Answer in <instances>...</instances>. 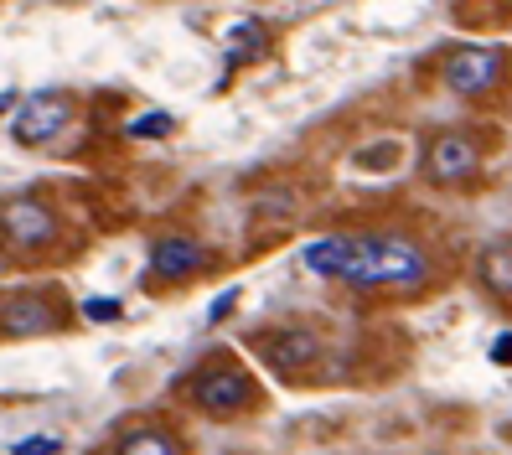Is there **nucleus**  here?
<instances>
[{
  "instance_id": "obj_6",
  "label": "nucleus",
  "mask_w": 512,
  "mask_h": 455,
  "mask_svg": "<svg viewBox=\"0 0 512 455\" xmlns=\"http://www.w3.org/2000/svg\"><path fill=\"white\" fill-rule=\"evenodd\" d=\"M57 233H63V218H57V207L47 197H11L0 207V238H6L16 254L52 249Z\"/></svg>"
},
{
  "instance_id": "obj_3",
  "label": "nucleus",
  "mask_w": 512,
  "mask_h": 455,
  "mask_svg": "<svg viewBox=\"0 0 512 455\" xmlns=\"http://www.w3.org/2000/svg\"><path fill=\"white\" fill-rule=\"evenodd\" d=\"M507 73H512V57L502 47H481V42H466L456 52L440 57V83L450 88L456 99H471V104H487L507 88Z\"/></svg>"
},
{
  "instance_id": "obj_7",
  "label": "nucleus",
  "mask_w": 512,
  "mask_h": 455,
  "mask_svg": "<svg viewBox=\"0 0 512 455\" xmlns=\"http://www.w3.org/2000/svg\"><path fill=\"white\" fill-rule=\"evenodd\" d=\"M73 119H78V99L68 94V88H42V94H32V99L16 104L11 135H16L21 145H52L57 135L73 125Z\"/></svg>"
},
{
  "instance_id": "obj_5",
  "label": "nucleus",
  "mask_w": 512,
  "mask_h": 455,
  "mask_svg": "<svg viewBox=\"0 0 512 455\" xmlns=\"http://www.w3.org/2000/svg\"><path fill=\"white\" fill-rule=\"evenodd\" d=\"M68 326V306L63 295H52V285H32V290H16L0 300V337L21 342V337H57Z\"/></svg>"
},
{
  "instance_id": "obj_10",
  "label": "nucleus",
  "mask_w": 512,
  "mask_h": 455,
  "mask_svg": "<svg viewBox=\"0 0 512 455\" xmlns=\"http://www.w3.org/2000/svg\"><path fill=\"white\" fill-rule=\"evenodd\" d=\"M109 455H187V440L171 430V424H135V430H125L114 440Z\"/></svg>"
},
{
  "instance_id": "obj_13",
  "label": "nucleus",
  "mask_w": 512,
  "mask_h": 455,
  "mask_svg": "<svg viewBox=\"0 0 512 455\" xmlns=\"http://www.w3.org/2000/svg\"><path fill=\"white\" fill-rule=\"evenodd\" d=\"M176 130V119L166 109H150V114H135L130 119V140H166Z\"/></svg>"
},
{
  "instance_id": "obj_17",
  "label": "nucleus",
  "mask_w": 512,
  "mask_h": 455,
  "mask_svg": "<svg viewBox=\"0 0 512 455\" xmlns=\"http://www.w3.org/2000/svg\"><path fill=\"white\" fill-rule=\"evenodd\" d=\"M233 300H238L233 290H228V295H218V300H213V311H207V321H223V316L233 311Z\"/></svg>"
},
{
  "instance_id": "obj_18",
  "label": "nucleus",
  "mask_w": 512,
  "mask_h": 455,
  "mask_svg": "<svg viewBox=\"0 0 512 455\" xmlns=\"http://www.w3.org/2000/svg\"><path fill=\"white\" fill-rule=\"evenodd\" d=\"M6 109H16V94H11V88H0V114H6Z\"/></svg>"
},
{
  "instance_id": "obj_9",
  "label": "nucleus",
  "mask_w": 512,
  "mask_h": 455,
  "mask_svg": "<svg viewBox=\"0 0 512 455\" xmlns=\"http://www.w3.org/2000/svg\"><path fill=\"white\" fill-rule=\"evenodd\" d=\"M207 264H213V254H207L202 238H192V233H161L156 244H150V254H145V280L150 285H187V280L202 275Z\"/></svg>"
},
{
  "instance_id": "obj_16",
  "label": "nucleus",
  "mask_w": 512,
  "mask_h": 455,
  "mask_svg": "<svg viewBox=\"0 0 512 455\" xmlns=\"http://www.w3.org/2000/svg\"><path fill=\"white\" fill-rule=\"evenodd\" d=\"M492 362H502V368L512 362V331H502V337L492 342Z\"/></svg>"
},
{
  "instance_id": "obj_12",
  "label": "nucleus",
  "mask_w": 512,
  "mask_h": 455,
  "mask_svg": "<svg viewBox=\"0 0 512 455\" xmlns=\"http://www.w3.org/2000/svg\"><path fill=\"white\" fill-rule=\"evenodd\" d=\"M269 52V26L264 21H238L233 32H228V63L238 68V63H259V57Z\"/></svg>"
},
{
  "instance_id": "obj_1",
  "label": "nucleus",
  "mask_w": 512,
  "mask_h": 455,
  "mask_svg": "<svg viewBox=\"0 0 512 455\" xmlns=\"http://www.w3.org/2000/svg\"><path fill=\"white\" fill-rule=\"evenodd\" d=\"M306 269L373 295H425L435 285V254L409 233H331L306 244Z\"/></svg>"
},
{
  "instance_id": "obj_14",
  "label": "nucleus",
  "mask_w": 512,
  "mask_h": 455,
  "mask_svg": "<svg viewBox=\"0 0 512 455\" xmlns=\"http://www.w3.org/2000/svg\"><path fill=\"white\" fill-rule=\"evenodd\" d=\"M57 450H63V440H57V435H32V440H16L11 445V455H57Z\"/></svg>"
},
{
  "instance_id": "obj_2",
  "label": "nucleus",
  "mask_w": 512,
  "mask_h": 455,
  "mask_svg": "<svg viewBox=\"0 0 512 455\" xmlns=\"http://www.w3.org/2000/svg\"><path fill=\"white\" fill-rule=\"evenodd\" d=\"M187 399L207 419H244L259 404V383H254V373L233 352H213V357H202L192 368Z\"/></svg>"
},
{
  "instance_id": "obj_8",
  "label": "nucleus",
  "mask_w": 512,
  "mask_h": 455,
  "mask_svg": "<svg viewBox=\"0 0 512 455\" xmlns=\"http://www.w3.org/2000/svg\"><path fill=\"white\" fill-rule=\"evenodd\" d=\"M259 357H264V368L269 373H280V378H300V373H311L316 362H321V331L316 326H269L259 331Z\"/></svg>"
},
{
  "instance_id": "obj_11",
  "label": "nucleus",
  "mask_w": 512,
  "mask_h": 455,
  "mask_svg": "<svg viewBox=\"0 0 512 455\" xmlns=\"http://www.w3.org/2000/svg\"><path fill=\"white\" fill-rule=\"evenodd\" d=\"M476 285L492 300H512V244L507 238H497V244L476 254Z\"/></svg>"
},
{
  "instance_id": "obj_4",
  "label": "nucleus",
  "mask_w": 512,
  "mask_h": 455,
  "mask_svg": "<svg viewBox=\"0 0 512 455\" xmlns=\"http://www.w3.org/2000/svg\"><path fill=\"white\" fill-rule=\"evenodd\" d=\"M481 166H487V140H481L476 130H435L425 140V150H419V171H425L430 187H471V181L481 176Z\"/></svg>"
},
{
  "instance_id": "obj_15",
  "label": "nucleus",
  "mask_w": 512,
  "mask_h": 455,
  "mask_svg": "<svg viewBox=\"0 0 512 455\" xmlns=\"http://www.w3.org/2000/svg\"><path fill=\"white\" fill-rule=\"evenodd\" d=\"M125 306L119 300H83V321H119Z\"/></svg>"
}]
</instances>
